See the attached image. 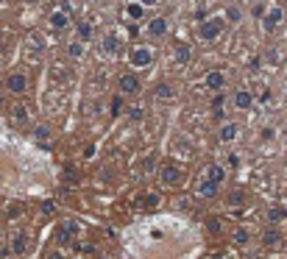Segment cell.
I'll use <instances>...</instances> for the list:
<instances>
[{"mask_svg":"<svg viewBox=\"0 0 287 259\" xmlns=\"http://www.w3.org/2000/svg\"><path fill=\"white\" fill-rule=\"evenodd\" d=\"M123 245L134 259H190L201 248V237L184 217L151 215L123 232Z\"/></svg>","mask_w":287,"mask_h":259,"instance_id":"cell-1","label":"cell"},{"mask_svg":"<svg viewBox=\"0 0 287 259\" xmlns=\"http://www.w3.org/2000/svg\"><path fill=\"white\" fill-rule=\"evenodd\" d=\"M226 28V17H209L207 23H201V39L204 42H212V39H218L220 36V31Z\"/></svg>","mask_w":287,"mask_h":259,"instance_id":"cell-2","label":"cell"},{"mask_svg":"<svg viewBox=\"0 0 287 259\" xmlns=\"http://www.w3.org/2000/svg\"><path fill=\"white\" fill-rule=\"evenodd\" d=\"M76 234H78V223H76V220H61V223L56 226V240H59L61 245H70Z\"/></svg>","mask_w":287,"mask_h":259,"instance_id":"cell-3","label":"cell"},{"mask_svg":"<svg viewBox=\"0 0 287 259\" xmlns=\"http://www.w3.org/2000/svg\"><path fill=\"white\" fill-rule=\"evenodd\" d=\"M131 67H148L151 61H154V51L151 48H145V45H139V48H134L129 56Z\"/></svg>","mask_w":287,"mask_h":259,"instance_id":"cell-4","label":"cell"},{"mask_svg":"<svg viewBox=\"0 0 287 259\" xmlns=\"http://www.w3.org/2000/svg\"><path fill=\"white\" fill-rule=\"evenodd\" d=\"M6 89L14 92V95L28 92V76H26V73H11V76L6 78Z\"/></svg>","mask_w":287,"mask_h":259,"instance_id":"cell-5","label":"cell"},{"mask_svg":"<svg viewBox=\"0 0 287 259\" xmlns=\"http://www.w3.org/2000/svg\"><path fill=\"white\" fill-rule=\"evenodd\" d=\"M282 20H285V9H282V6H270V9L265 11V17H262V26L268 28V31H273Z\"/></svg>","mask_w":287,"mask_h":259,"instance_id":"cell-6","label":"cell"},{"mask_svg":"<svg viewBox=\"0 0 287 259\" xmlns=\"http://www.w3.org/2000/svg\"><path fill=\"white\" fill-rule=\"evenodd\" d=\"M159 181H165V184L173 187V184L182 181V170L173 167V164H162V167H159Z\"/></svg>","mask_w":287,"mask_h":259,"instance_id":"cell-7","label":"cell"},{"mask_svg":"<svg viewBox=\"0 0 287 259\" xmlns=\"http://www.w3.org/2000/svg\"><path fill=\"white\" fill-rule=\"evenodd\" d=\"M117 86H120V95H134V92H139V78L129 73L117 81Z\"/></svg>","mask_w":287,"mask_h":259,"instance_id":"cell-8","label":"cell"},{"mask_svg":"<svg viewBox=\"0 0 287 259\" xmlns=\"http://www.w3.org/2000/svg\"><path fill=\"white\" fill-rule=\"evenodd\" d=\"M204 84H207V89H223V84H226V76L220 73V70H209L207 73V78H204Z\"/></svg>","mask_w":287,"mask_h":259,"instance_id":"cell-9","label":"cell"},{"mask_svg":"<svg viewBox=\"0 0 287 259\" xmlns=\"http://www.w3.org/2000/svg\"><path fill=\"white\" fill-rule=\"evenodd\" d=\"M28 232H17L14 237H11V254H26L28 251Z\"/></svg>","mask_w":287,"mask_h":259,"instance_id":"cell-10","label":"cell"},{"mask_svg":"<svg viewBox=\"0 0 287 259\" xmlns=\"http://www.w3.org/2000/svg\"><path fill=\"white\" fill-rule=\"evenodd\" d=\"M101 45H104V53H109V56H117L123 42H120V36H117V34H106Z\"/></svg>","mask_w":287,"mask_h":259,"instance_id":"cell-11","label":"cell"},{"mask_svg":"<svg viewBox=\"0 0 287 259\" xmlns=\"http://www.w3.org/2000/svg\"><path fill=\"white\" fill-rule=\"evenodd\" d=\"M207 181H212V184H223L226 181V170H223V167H220V164H209L207 167Z\"/></svg>","mask_w":287,"mask_h":259,"instance_id":"cell-12","label":"cell"},{"mask_svg":"<svg viewBox=\"0 0 287 259\" xmlns=\"http://www.w3.org/2000/svg\"><path fill=\"white\" fill-rule=\"evenodd\" d=\"M235 106L237 109H251L254 106V95L248 92V89H237L235 92Z\"/></svg>","mask_w":287,"mask_h":259,"instance_id":"cell-13","label":"cell"},{"mask_svg":"<svg viewBox=\"0 0 287 259\" xmlns=\"http://www.w3.org/2000/svg\"><path fill=\"white\" fill-rule=\"evenodd\" d=\"M148 34L151 36H165L167 34V17H154V20H151Z\"/></svg>","mask_w":287,"mask_h":259,"instance_id":"cell-14","label":"cell"},{"mask_svg":"<svg viewBox=\"0 0 287 259\" xmlns=\"http://www.w3.org/2000/svg\"><path fill=\"white\" fill-rule=\"evenodd\" d=\"M70 26V17H67V11H53L51 14V28H56V31H64V28Z\"/></svg>","mask_w":287,"mask_h":259,"instance_id":"cell-15","label":"cell"},{"mask_svg":"<svg viewBox=\"0 0 287 259\" xmlns=\"http://www.w3.org/2000/svg\"><path fill=\"white\" fill-rule=\"evenodd\" d=\"M173 59H176V64H187V61L192 59V51H190V45H176V51H173Z\"/></svg>","mask_w":287,"mask_h":259,"instance_id":"cell-16","label":"cell"},{"mask_svg":"<svg viewBox=\"0 0 287 259\" xmlns=\"http://www.w3.org/2000/svg\"><path fill=\"white\" fill-rule=\"evenodd\" d=\"M237 134H240V126H237V123H226V126L220 129V139H223V142L237 139Z\"/></svg>","mask_w":287,"mask_h":259,"instance_id":"cell-17","label":"cell"},{"mask_svg":"<svg viewBox=\"0 0 287 259\" xmlns=\"http://www.w3.org/2000/svg\"><path fill=\"white\" fill-rule=\"evenodd\" d=\"M126 14H129V20H142L145 17V6L142 3H129L126 6Z\"/></svg>","mask_w":287,"mask_h":259,"instance_id":"cell-18","label":"cell"},{"mask_svg":"<svg viewBox=\"0 0 287 259\" xmlns=\"http://www.w3.org/2000/svg\"><path fill=\"white\" fill-rule=\"evenodd\" d=\"M215 192H218V184L207 181V179H204V181L198 184V195H207V198H212V195H215Z\"/></svg>","mask_w":287,"mask_h":259,"instance_id":"cell-19","label":"cell"},{"mask_svg":"<svg viewBox=\"0 0 287 259\" xmlns=\"http://www.w3.org/2000/svg\"><path fill=\"white\" fill-rule=\"evenodd\" d=\"M248 240H251V234L245 232V229H235V232H232V242H235V245H245Z\"/></svg>","mask_w":287,"mask_h":259,"instance_id":"cell-20","label":"cell"},{"mask_svg":"<svg viewBox=\"0 0 287 259\" xmlns=\"http://www.w3.org/2000/svg\"><path fill=\"white\" fill-rule=\"evenodd\" d=\"M157 98L159 101H173V86L170 84H159L157 86Z\"/></svg>","mask_w":287,"mask_h":259,"instance_id":"cell-21","label":"cell"},{"mask_svg":"<svg viewBox=\"0 0 287 259\" xmlns=\"http://www.w3.org/2000/svg\"><path fill=\"white\" fill-rule=\"evenodd\" d=\"M243 201H245V195L240 190H232V192H229V207H243Z\"/></svg>","mask_w":287,"mask_h":259,"instance_id":"cell-22","label":"cell"},{"mask_svg":"<svg viewBox=\"0 0 287 259\" xmlns=\"http://www.w3.org/2000/svg\"><path fill=\"white\" fill-rule=\"evenodd\" d=\"M34 137L36 139H51V126H45V123H42V126H36V129H34Z\"/></svg>","mask_w":287,"mask_h":259,"instance_id":"cell-23","label":"cell"},{"mask_svg":"<svg viewBox=\"0 0 287 259\" xmlns=\"http://www.w3.org/2000/svg\"><path fill=\"white\" fill-rule=\"evenodd\" d=\"M89 36H92V26H89V23H81L78 26V39L81 42H87Z\"/></svg>","mask_w":287,"mask_h":259,"instance_id":"cell-24","label":"cell"},{"mask_svg":"<svg viewBox=\"0 0 287 259\" xmlns=\"http://www.w3.org/2000/svg\"><path fill=\"white\" fill-rule=\"evenodd\" d=\"M70 56H73V59H81V56H84V45L81 42H70Z\"/></svg>","mask_w":287,"mask_h":259,"instance_id":"cell-25","label":"cell"},{"mask_svg":"<svg viewBox=\"0 0 287 259\" xmlns=\"http://www.w3.org/2000/svg\"><path fill=\"white\" fill-rule=\"evenodd\" d=\"M240 17H243V11H240V6H232V9L226 11V20H229V23H240Z\"/></svg>","mask_w":287,"mask_h":259,"instance_id":"cell-26","label":"cell"},{"mask_svg":"<svg viewBox=\"0 0 287 259\" xmlns=\"http://www.w3.org/2000/svg\"><path fill=\"white\" fill-rule=\"evenodd\" d=\"M279 242V232L276 229H268V232H265V245H276Z\"/></svg>","mask_w":287,"mask_h":259,"instance_id":"cell-27","label":"cell"},{"mask_svg":"<svg viewBox=\"0 0 287 259\" xmlns=\"http://www.w3.org/2000/svg\"><path fill=\"white\" fill-rule=\"evenodd\" d=\"M120 112H123V98L117 95V98L112 101V114H120Z\"/></svg>","mask_w":287,"mask_h":259,"instance_id":"cell-28","label":"cell"},{"mask_svg":"<svg viewBox=\"0 0 287 259\" xmlns=\"http://www.w3.org/2000/svg\"><path fill=\"white\" fill-rule=\"evenodd\" d=\"M220 106H223V95H218L215 101H212V109H215V114H223V109H220Z\"/></svg>","mask_w":287,"mask_h":259,"instance_id":"cell-29","label":"cell"},{"mask_svg":"<svg viewBox=\"0 0 287 259\" xmlns=\"http://www.w3.org/2000/svg\"><path fill=\"white\" fill-rule=\"evenodd\" d=\"M268 217L273 220V223H276V220H282V217H285V212H282V209H270V212H268Z\"/></svg>","mask_w":287,"mask_h":259,"instance_id":"cell-30","label":"cell"},{"mask_svg":"<svg viewBox=\"0 0 287 259\" xmlns=\"http://www.w3.org/2000/svg\"><path fill=\"white\" fill-rule=\"evenodd\" d=\"M129 117H131V120H142V109H139V106L129 109Z\"/></svg>","mask_w":287,"mask_h":259,"instance_id":"cell-31","label":"cell"},{"mask_svg":"<svg viewBox=\"0 0 287 259\" xmlns=\"http://www.w3.org/2000/svg\"><path fill=\"white\" fill-rule=\"evenodd\" d=\"M14 117L17 120H26V106H14Z\"/></svg>","mask_w":287,"mask_h":259,"instance_id":"cell-32","label":"cell"},{"mask_svg":"<svg viewBox=\"0 0 287 259\" xmlns=\"http://www.w3.org/2000/svg\"><path fill=\"white\" fill-rule=\"evenodd\" d=\"M42 212H45V215H53V212H56V207H53V204H42Z\"/></svg>","mask_w":287,"mask_h":259,"instance_id":"cell-33","label":"cell"},{"mask_svg":"<svg viewBox=\"0 0 287 259\" xmlns=\"http://www.w3.org/2000/svg\"><path fill=\"white\" fill-rule=\"evenodd\" d=\"M229 164H232V167H237V164H240V156L232 154V156H229Z\"/></svg>","mask_w":287,"mask_h":259,"instance_id":"cell-34","label":"cell"},{"mask_svg":"<svg viewBox=\"0 0 287 259\" xmlns=\"http://www.w3.org/2000/svg\"><path fill=\"white\" fill-rule=\"evenodd\" d=\"M145 204H148V207H157L159 198H157V195H148V198H145Z\"/></svg>","mask_w":287,"mask_h":259,"instance_id":"cell-35","label":"cell"},{"mask_svg":"<svg viewBox=\"0 0 287 259\" xmlns=\"http://www.w3.org/2000/svg\"><path fill=\"white\" fill-rule=\"evenodd\" d=\"M137 3H142V6H145V9H148V6H157L159 0H137Z\"/></svg>","mask_w":287,"mask_h":259,"instance_id":"cell-36","label":"cell"},{"mask_svg":"<svg viewBox=\"0 0 287 259\" xmlns=\"http://www.w3.org/2000/svg\"><path fill=\"white\" fill-rule=\"evenodd\" d=\"M48 259H64V257H61V251H51V254H48Z\"/></svg>","mask_w":287,"mask_h":259,"instance_id":"cell-37","label":"cell"},{"mask_svg":"<svg viewBox=\"0 0 287 259\" xmlns=\"http://www.w3.org/2000/svg\"><path fill=\"white\" fill-rule=\"evenodd\" d=\"M0 104H3V95H0Z\"/></svg>","mask_w":287,"mask_h":259,"instance_id":"cell-38","label":"cell"},{"mask_svg":"<svg viewBox=\"0 0 287 259\" xmlns=\"http://www.w3.org/2000/svg\"><path fill=\"white\" fill-rule=\"evenodd\" d=\"M0 6H3V0H0Z\"/></svg>","mask_w":287,"mask_h":259,"instance_id":"cell-39","label":"cell"},{"mask_svg":"<svg viewBox=\"0 0 287 259\" xmlns=\"http://www.w3.org/2000/svg\"><path fill=\"white\" fill-rule=\"evenodd\" d=\"M101 259H106V257H101Z\"/></svg>","mask_w":287,"mask_h":259,"instance_id":"cell-40","label":"cell"}]
</instances>
